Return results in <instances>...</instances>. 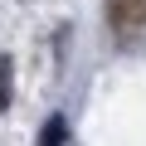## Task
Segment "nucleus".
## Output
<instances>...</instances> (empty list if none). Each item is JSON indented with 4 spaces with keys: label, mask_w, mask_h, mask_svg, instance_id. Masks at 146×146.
Wrapping results in <instances>:
<instances>
[{
    "label": "nucleus",
    "mask_w": 146,
    "mask_h": 146,
    "mask_svg": "<svg viewBox=\"0 0 146 146\" xmlns=\"http://www.w3.org/2000/svg\"><path fill=\"white\" fill-rule=\"evenodd\" d=\"M107 25L117 34H141L146 29V0H107Z\"/></svg>",
    "instance_id": "nucleus-1"
},
{
    "label": "nucleus",
    "mask_w": 146,
    "mask_h": 146,
    "mask_svg": "<svg viewBox=\"0 0 146 146\" xmlns=\"http://www.w3.org/2000/svg\"><path fill=\"white\" fill-rule=\"evenodd\" d=\"M10 78H15V63L0 54V107H10V98H15V88H10Z\"/></svg>",
    "instance_id": "nucleus-3"
},
{
    "label": "nucleus",
    "mask_w": 146,
    "mask_h": 146,
    "mask_svg": "<svg viewBox=\"0 0 146 146\" xmlns=\"http://www.w3.org/2000/svg\"><path fill=\"white\" fill-rule=\"evenodd\" d=\"M63 141H68V122L63 117H49L44 131H39V146H63Z\"/></svg>",
    "instance_id": "nucleus-2"
}]
</instances>
